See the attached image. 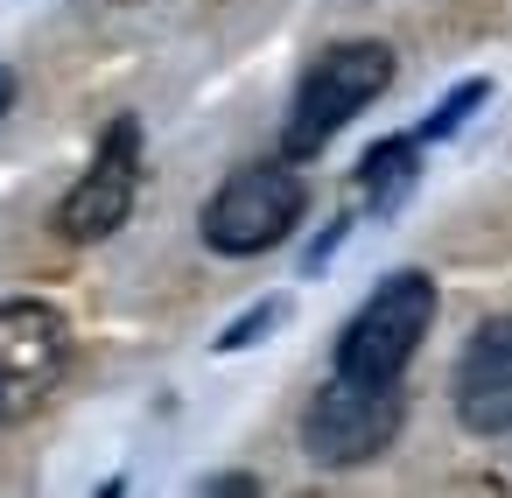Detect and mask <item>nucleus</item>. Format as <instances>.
Listing matches in <instances>:
<instances>
[{
    "mask_svg": "<svg viewBox=\"0 0 512 498\" xmlns=\"http://www.w3.org/2000/svg\"><path fill=\"white\" fill-rule=\"evenodd\" d=\"M386 85H393V50L386 43H330L302 71V85H295V106H288V127H281V155L288 162L323 155Z\"/></svg>",
    "mask_w": 512,
    "mask_h": 498,
    "instance_id": "nucleus-1",
    "label": "nucleus"
},
{
    "mask_svg": "<svg viewBox=\"0 0 512 498\" xmlns=\"http://www.w3.org/2000/svg\"><path fill=\"white\" fill-rule=\"evenodd\" d=\"M407 421V393L400 379H351V372H330V386L302 407V449L309 463L323 470H351V463H372Z\"/></svg>",
    "mask_w": 512,
    "mask_h": 498,
    "instance_id": "nucleus-2",
    "label": "nucleus"
},
{
    "mask_svg": "<svg viewBox=\"0 0 512 498\" xmlns=\"http://www.w3.org/2000/svg\"><path fill=\"white\" fill-rule=\"evenodd\" d=\"M428 323H435V281H428L421 267L386 274V281L365 295V309L344 323V337H337V372H351V379H400V372L414 365Z\"/></svg>",
    "mask_w": 512,
    "mask_h": 498,
    "instance_id": "nucleus-3",
    "label": "nucleus"
},
{
    "mask_svg": "<svg viewBox=\"0 0 512 498\" xmlns=\"http://www.w3.org/2000/svg\"><path fill=\"white\" fill-rule=\"evenodd\" d=\"M302 204H309V190L288 162H246L204 204V246L225 260H253L302 225Z\"/></svg>",
    "mask_w": 512,
    "mask_h": 498,
    "instance_id": "nucleus-4",
    "label": "nucleus"
},
{
    "mask_svg": "<svg viewBox=\"0 0 512 498\" xmlns=\"http://www.w3.org/2000/svg\"><path fill=\"white\" fill-rule=\"evenodd\" d=\"M71 365V330L50 302H0V428L29 421Z\"/></svg>",
    "mask_w": 512,
    "mask_h": 498,
    "instance_id": "nucleus-5",
    "label": "nucleus"
},
{
    "mask_svg": "<svg viewBox=\"0 0 512 498\" xmlns=\"http://www.w3.org/2000/svg\"><path fill=\"white\" fill-rule=\"evenodd\" d=\"M134 197H141V120H113L99 155H92V169L57 204V232L71 246H99L134 218Z\"/></svg>",
    "mask_w": 512,
    "mask_h": 498,
    "instance_id": "nucleus-6",
    "label": "nucleus"
},
{
    "mask_svg": "<svg viewBox=\"0 0 512 498\" xmlns=\"http://www.w3.org/2000/svg\"><path fill=\"white\" fill-rule=\"evenodd\" d=\"M456 421L470 435H512V316H491L470 330L456 379H449Z\"/></svg>",
    "mask_w": 512,
    "mask_h": 498,
    "instance_id": "nucleus-7",
    "label": "nucleus"
},
{
    "mask_svg": "<svg viewBox=\"0 0 512 498\" xmlns=\"http://www.w3.org/2000/svg\"><path fill=\"white\" fill-rule=\"evenodd\" d=\"M421 162V134H393V141H379L372 155H365V169H358V190H365V204L372 211H393L407 190H414V169Z\"/></svg>",
    "mask_w": 512,
    "mask_h": 498,
    "instance_id": "nucleus-8",
    "label": "nucleus"
},
{
    "mask_svg": "<svg viewBox=\"0 0 512 498\" xmlns=\"http://www.w3.org/2000/svg\"><path fill=\"white\" fill-rule=\"evenodd\" d=\"M484 99H491V85H484V78L456 85V92H449V99H442V106H435V113L421 120V141H449V134H456V127H463V120H470V113L484 106Z\"/></svg>",
    "mask_w": 512,
    "mask_h": 498,
    "instance_id": "nucleus-9",
    "label": "nucleus"
},
{
    "mask_svg": "<svg viewBox=\"0 0 512 498\" xmlns=\"http://www.w3.org/2000/svg\"><path fill=\"white\" fill-rule=\"evenodd\" d=\"M267 323H281V302H260V309H253V316H239V323H232V330H225L218 344H225V351H239V344H253V337H260Z\"/></svg>",
    "mask_w": 512,
    "mask_h": 498,
    "instance_id": "nucleus-10",
    "label": "nucleus"
},
{
    "mask_svg": "<svg viewBox=\"0 0 512 498\" xmlns=\"http://www.w3.org/2000/svg\"><path fill=\"white\" fill-rule=\"evenodd\" d=\"M8 106H15V71L0 64V120H8Z\"/></svg>",
    "mask_w": 512,
    "mask_h": 498,
    "instance_id": "nucleus-11",
    "label": "nucleus"
}]
</instances>
